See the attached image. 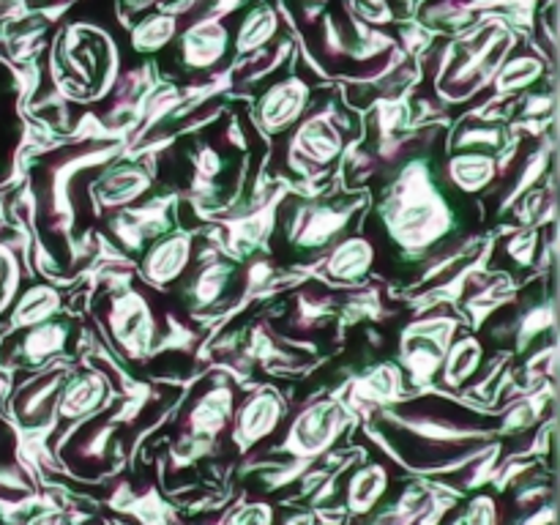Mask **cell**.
<instances>
[{
	"label": "cell",
	"instance_id": "cell-13",
	"mask_svg": "<svg viewBox=\"0 0 560 525\" xmlns=\"http://www.w3.org/2000/svg\"><path fill=\"white\" fill-rule=\"evenodd\" d=\"M277 14L271 9L252 11L238 31V49L262 47L273 36V31H277Z\"/></svg>",
	"mask_w": 560,
	"mask_h": 525
},
{
	"label": "cell",
	"instance_id": "cell-4",
	"mask_svg": "<svg viewBox=\"0 0 560 525\" xmlns=\"http://www.w3.org/2000/svg\"><path fill=\"white\" fill-rule=\"evenodd\" d=\"M306 104V88L301 82H282L273 85V91L262 98L260 118L268 131H279L288 124H293Z\"/></svg>",
	"mask_w": 560,
	"mask_h": 525
},
{
	"label": "cell",
	"instance_id": "cell-3",
	"mask_svg": "<svg viewBox=\"0 0 560 525\" xmlns=\"http://www.w3.org/2000/svg\"><path fill=\"white\" fill-rule=\"evenodd\" d=\"M279 419H282V405H279L273 394L252 397L246 408L238 413V421H235V443L241 448L255 446V443H260L262 438H268L277 430Z\"/></svg>",
	"mask_w": 560,
	"mask_h": 525
},
{
	"label": "cell",
	"instance_id": "cell-2",
	"mask_svg": "<svg viewBox=\"0 0 560 525\" xmlns=\"http://www.w3.org/2000/svg\"><path fill=\"white\" fill-rule=\"evenodd\" d=\"M228 52V27L217 20H202L184 33V58L191 69H211Z\"/></svg>",
	"mask_w": 560,
	"mask_h": 525
},
{
	"label": "cell",
	"instance_id": "cell-7",
	"mask_svg": "<svg viewBox=\"0 0 560 525\" xmlns=\"http://www.w3.org/2000/svg\"><path fill=\"white\" fill-rule=\"evenodd\" d=\"M189 252H191V244L186 238L162 241V244L153 246L151 255H148L145 273L159 284L170 282V279H175L186 268Z\"/></svg>",
	"mask_w": 560,
	"mask_h": 525
},
{
	"label": "cell",
	"instance_id": "cell-8",
	"mask_svg": "<svg viewBox=\"0 0 560 525\" xmlns=\"http://www.w3.org/2000/svg\"><path fill=\"white\" fill-rule=\"evenodd\" d=\"M230 410H233V402H230L228 392H213L211 397L200 399L195 405V410L189 413V427L195 435L213 438L228 427Z\"/></svg>",
	"mask_w": 560,
	"mask_h": 525
},
{
	"label": "cell",
	"instance_id": "cell-16",
	"mask_svg": "<svg viewBox=\"0 0 560 525\" xmlns=\"http://www.w3.org/2000/svg\"><path fill=\"white\" fill-rule=\"evenodd\" d=\"M271 517H273L271 506H260V503H255V506L241 509L230 525H271Z\"/></svg>",
	"mask_w": 560,
	"mask_h": 525
},
{
	"label": "cell",
	"instance_id": "cell-11",
	"mask_svg": "<svg viewBox=\"0 0 560 525\" xmlns=\"http://www.w3.org/2000/svg\"><path fill=\"white\" fill-rule=\"evenodd\" d=\"M370 262H372V246L366 244V241L353 238L334 252L328 268H331V273L337 279H359L364 277Z\"/></svg>",
	"mask_w": 560,
	"mask_h": 525
},
{
	"label": "cell",
	"instance_id": "cell-5",
	"mask_svg": "<svg viewBox=\"0 0 560 525\" xmlns=\"http://www.w3.org/2000/svg\"><path fill=\"white\" fill-rule=\"evenodd\" d=\"M388 490V470L372 463L355 470L348 485V509L353 514H370L381 503L383 492Z\"/></svg>",
	"mask_w": 560,
	"mask_h": 525
},
{
	"label": "cell",
	"instance_id": "cell-9",
	"mask_svg": "<svg viewBox=\"0 0 560 525\" xmlns=\"http://www.w3.org/2000/svg\"><path fill=\"white\" fill-rule=\"evenodd\" d=\"M104 399V383L96 375H82L63 392L58 410L66 419H80V416L93 413Z\"/></svg>",
	"mask_w": 560,
	"mask_h": 525
},
{
	"label": "cell",
	"instance_id": "cell-12",
	"mask_svg": "<svg viewBox=\"0 0 560 525\" xmlns=\"http://www.w3.org/2000/svg\"><path fill=\"white\" fill-rule=\"evenodd\" d=\"M495 175V162L479 153H465L452 162V178L459 189L465 191H479L481 186H487Z\"/></svg>",
	"mask_w": 560,
	"mask_h": 525
},
{
	"label": "cell",
	"instance_id": "cell-15",
	"mask_svg": "<svg viewBox=\"0 0 560 525\" xmlns=\"http://www.w3.org/2000/svg\"><path fill=\"white\" fill-rule=\"evenodd\" d=\"M465 525H498L495 501L487 495L474 498L468 506V514H465Z\"/></svg>",
	"mask_w": 560,
	"mask_h": 525
},
{
	"label": "cell",
	"instance_id": "cell-10",
	"mask_svg": "<svg viewBox=\"0 0 560 525\" xmlns=\"http://www.w3.org/2000/svg\"><path fill=\"white\" fill-rule=\"evenodd\" d=\"M432 517V495L421 490L405 492L402 501L383 512L372 525H427Z\"/></svg>",
	"mask_w": 560,
	"mask_h": 525
},
{
	"label": "cell",
	"instance_id": "cell-6",
	"mask_svg": "<svg viewBox=\"0 0 560 525\" xmlns=\"http://www.w3.org/2000/svg\"><path fill=\"white\" fill-rule=\"evenodd\" d=\"M295 148L301 151V156L312 159L315 164H328L342 148V137L328 126L326 118H312L301 126Z\"/></svg>",
	"mask_w": 560,
	"mask_h": 525
},
{
	"label": "cell",
	"instance_id": "cell-14",
	"mask_svg": "<svg viewBox=\"0 0 560 525\" xmlns=\"http://www.w3.org/2000/svg\"><path fill=\"white\" fill-rule=\"evenodd\" d=\"M175 31V20L170 16H153V20H145L135 33V44L145 49H159L162 44L170 42Z\"/></svg>",
	"mask_w": 560,
	"mask_h": 525
},
{
	"label": "cell",
	"instance_id": "cell-1",
	"mask_svg": "<svg viewBox=\"0 0 560 525\" xmlns=\"http://www.w3.org/2000/svg\"><path fill=\"white\" fill-rule=\"evenodd\" d=\"M339 430H342V413L337 405L320 402L306 408L304 413L295 419L290 427L288 441L279 446V452H290L295 459H310L326 452L334 441H337Z\"/></svg>",
	"mask_w": 560,
	"mask_h": 525
}]
</instances>
